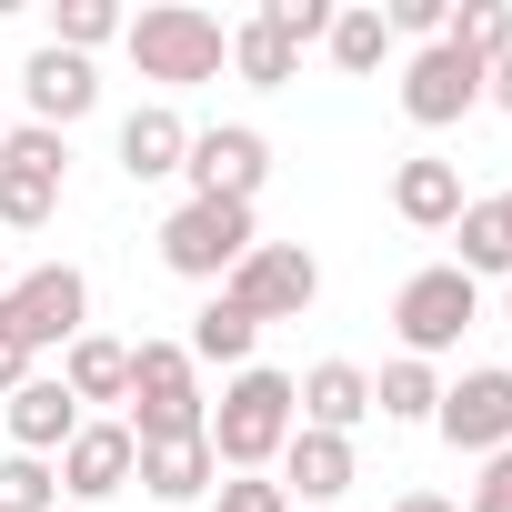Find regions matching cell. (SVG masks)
Instances as JSON below:
<instances>
[{"instance_id":"1","label":"cell","mask_w":512,"mask_h":512,"mask_svg":"<svg viewBox=\"0 0 512 512\" xmlns=\"http://www.w3.org/2000/svg\"><path fill=\"white\" fill-rule=\"evenodd\" d=\"M121 51H131V71L161 81V101H171V91H201V81L231 71V21L201 11V0H151V11L121 31Z\"/></svg>"},{"instance_id":"2","label":"cell","mask_w":512,"mask_h":512,"mask_svg":"<svg viewBox=\"0 0 512 512\" xmlns=\"http://www.w3.org/2000/svg\"><path fill=\"white\" fill-rule=\"evenodd\" d=\"M292 432H302L292 372L251 362V372H231V382H221V402H211V432H201V442H211V462H221V472H272Z\"/></svg>"},{"instance_id":"3","label":"cell","mask_w":512,"mask_h":512,"mask_svg":"<svg viewBox=\"0 0 512 512\" xmlns=\"http://www.w3.org/2000/svg\"><path fill=\"white\" fill-rule=\"evenodd\" d=\"M131 442H201L211 402H201V362L181 342H131V402H121Z\"/></svg>"},{"instance_id":"4","label":"cell","mask_w":512,"mask_h":512,"mask_svg":"<svg viewBox=\"0 0 512 512\" xmlns=\"http://www.w3.org/2000/svg\"><path fill=\"white\" fill-rule=\"evenodd\" d=\"M0 332H11L31 362H41V352H71V342L91 332V272H81V262L21 272L11 292H0Z\"/></svg>"},{"instance_id":"5","label":"cell","mask_w":512,"mask_h":512,"mask_svg":"<svg viewBox=\"0 0 512 512\" xmlns=\"http://www.w3.org/2000/svg\"><path fill=\"white\" fill-rule=\"evenodd\" d=\"M251 241H262V231H251V201H181V211L161 221V272L221 292V282L241 272Z\"/></svg>"},{"instance_id":"6","label":"cell","mask_w":512,"mask_h":512,"mask_svg":"<svg viewBox=\"0 0 512 512\" xmlns=\"http://www.w3.org/2000/svg\"><path fill=\"white\" fill-rule=\"evenodd\" d=\"M61 191H71V131L11 121V141H0V231H51Z\"/></svg>"},{"instance_id":"7","label":"cell","mask_w":512,"mask_h":512,"mask_svg":"<svg viewBox=\"0 0 512 512\" xmlns=\"http://www.w3.org/2000/svg\"><path fill=\"white\" fill-rule=\"evenodd\" d=\"M482 322V282H462L452 262H432V272H412L402 292H392V332H402V352L412 362H442V352H462V332Z\"/></svg>"},{"instance_id":"8","label":"cell","mask_w":512,"mask_h":512,"mask_svg":"<svg viewBox=\"0 0 512 512\" xmlns=\"http://www.w3.org/2000/svg\"><path fill=\"white\" fill-rule=\"evenodd\" d=\"M251 322H302L322 302V262H312V241H251L241 251V272L221 282Z\"/></svg>"},{"instance_id":"9","label":"cell","mask_w":512,"mask_h":512,"mask_svg":"<svg viewBox=\"0 0 512 512\" xmlns=\"http://www.w3.org/2000/svg\"><path fill=\"white\" fill-rule=\"evenodd\" d=\"M51 472H61V502H71V512H101L111 492H131L141 442H131V422H121V412H91V422L61 442V462H51Z\"/></svg>"},{"instance_id":"10","label":"cell","mask_w":512,"mask_h":512,"mask_svg":"<svg viewBox=\"0 0 512 512\" xmlns=\"http://www.w3.org/2000/svg\"><path fill=\"white\" fill-rule=\"evenodd\" d=\"M432 432H442L452 452H472V462L512 452V372H502V362H472L462 382H442V412H432Z\"/></svg>"},{"instance_id":"11","label":"cell","mask_w":512,"mask_h":512,"mask_svg":"<svg viewBox=\"0 0 512 512\" xmlns=\"http://www.w3.org/2000/svg\"><path fill=\"white\" fill-rule=\"evenodd\" d=\"M181 181H191V201H262V181H272V141L251 131V121H211V131H191Z\"/></svg>"},{"instance_id":"12","label":"cell","mask_w":512,"mask_h":512,"mask_svg":"<svg viewBox=\"0 0 512 512\" xmlns=\"http://www.w3.org/2000/svg\"><path fill=\"white\" fill-rule=\"evenodd\" d=\"M462 111H482V61H462L452 41L412 51V61H402V121H412V131H452Z\"/></svg>"},{"instance_id":"13","label":"cell","mask_w":512,"mask_h":512,"mask_svg":"<svg viewBox=\"0 0 512 512\" xmlns=\"http://www.w3.org/2000/svg\"><path fill=\"white\" fill-rule=\"evenodd\" d=\"M272 482L292 492V512H342V492L362 482V452L342 432H292L282 462H272Z\"/></svg>"},{"instance_id":"14","label":"cell","mask_w":512,"mask_h":512,"mask_svg":"<svg viewBox=\"0 0 512 512\" xmlns=\"http://www.w3.org/2000/svg\"><path fill=\"white\" fill-rule=\"evenodd\" d=\"M21 101H31V121H41V131H71V121H91V111H101V71L41 41V51L21 61Z\"/></svg>"},{"instance_id":"15","label":"cell","mask_w":512,"mask_h":512,"mask_svg":"<svg viewBox=\"0 0 512 512\" xmlns=\"http://www.w3.org/2000/svg\"><path fill=\"white\" fill-rule=\"evenodd\" d=\"M0 422H11V452H31V462H61V442H71L91 412L61 392V372H31L11 402H0Z\"/></svg>"},{"instance_id":"16","label":"cell","mask_w":512,"mask_h":512,"mask_svg":"<svg viewBox=\"0 0 512 512\" xmlns=\"http://www.w3.org/2000/svg\"><path fill=\"white\" fill-rule=\"evenodd\" d=\"M111 151H121L131 181H181V161H191V121H181V101H141V111H121Z\"/></svg>"},{"instance_id":"17","label":"cell","mask_w":512,"mask_h":512,"mask_svg":"<svg viewBox=\"0 0 512 512\" xmlns=\"http://www.w3.org/2000/svg\"><path fill=\"white\" fill-rule=\"evenodd\" d=\"M462 161H442V151H412V161H392V211L412 221V231H452L462 221Z\"/></svg>"},{"instance_id":"18","label":"cell","mask_w":512,"mask_h":512,"mask_svg":"<svg viewBox=\"0 0 512 512\" xmlns=\"http://www.w3.org/2000/svg\"><path fill=\"white\" fill-rule=\"evenodd\" d=\"M292 402H302V432H362L372 422V372L362 362H312L302 382H292Z\"/></svg>"},{"instance_id":"19","label":"cell","mask_w":512,"mask_h":512,"mask_svg":"<svg viewBox=\"0 0 512 512\" xmlns=\"http://www.w3.org/2000/svg\"><path fill=\"white\" fill-rule=\"evenodd\" d=\"M452 272L462 282H512V191H482V201H462V221H452Z\"/></svg>"},{"instance_id":"20","label":"cell","mask_w":512,"mask_h":512,"mask_svg":"<svg viewBox=\"0 0 512 512\" xmlns=\"http://www.w3.org/2000/svg\"><path fill=\"white\" fill-rule=\"evenodd\" d=\"M131 482H141L151 502H171V512H181V502L201 512L211 482H221V462H211V442H141V472H131Z\"/></svg>"},{"instance_id":"21","label":"cell","mask_w":512,"mask_h":512,"mask_svg":"<svg viewBox=\"0 0 512 512\" xmlns=\"http://www.w3.org/2000/svg\"><path fill=\"white\" fill-rule=\"evenodd\" d=\"M61 392H71L81 412H101V402H131V342H111V332H81V342L61 352Z\"/></svg>"},{"instance_id":"22","label":"cell","mask_w":512,"mask_h":512,"mask_svg":"<svg viewBox=\"0 0 512 512\" xmlns=\"http://www.w3.org/2000/svg\"><path fill=\"white\" fill-rule=\"evenodd\" d=\"M181 352H191V362H221V372H251V352H262V322H251V312H241L231 292H211V302L191 312Z\"/></svg>"},{"instance_id":"23","label":"cell","mask_w":512,"mask_h":512,"mask_svg":"<svg viewBox=\"0 0 512 512\" xmlns=\"http://www.w3.org/2000/svg\"><path fill=\"white\" fill-rule=\"evenodd\" d=\"M292 71H302V51L251 11V21H231V81H251V91H292Z\"/></svg>"},{"instance_id":"24","label":"cell","mask_w":512,"mask_h":512,"mask_svg":"<svg viewBox=\"0 0 512 512\" xmlns=\"http://www.w3.org/2000/svg\"><path fill=\"white\" fill-rule=\"evenodd\" d=\"M372 412H382V422H432V412H442V372L412 362V352H392V362L372 372Z\"/></svg>"},{"instance_id":"25","label":"cell","mask_w":512,"mask_h":512,"mask_svg":"<svg viewBox=\"0 0 512 512\" xmlns=\"http://www.w3.org/2000/svg\"><path fill=\"white\" fill-rule=\"evenodd\" d=\"M332 71H352V81H372L382 61H392V31H382V11H372V0H352V11H332Z\"/></svg>"},{"instance_id":"26","label":"cell","mask_w":512,"mask_h":512,"mask_svg":"<svg viewBox=\"0 0 512 512\" xmlns=\"http://www.w3.org/2000/svg\"><path fill=\"white\" fill-rule=\"evenodd\" d=\"M121 31H131V11H111V0H51V51H71V61L111 51Z\"/></svg>"},{"instance_id":"27","label":"cell","mask_w":512,"mask_h":512,"mask_svg":"<svg viewBox=\"0 0 512 512\" xmlns=\"http://www.w3.org/2000/svg\"><path fill=\"white\" fill-rule=\"evenodd\" d=\"M442 41H452L462 61H482V71H492V61L512 51V11H502V0H462V11L442 21Z\"/></svg>"},{"instance_id":"28","label":"cell","mask_w":512,"mask_h":512,"mask_svg":"<svg viewBox=\"0 0 512 512\" xmlns=\"http://www.w3.org/2000/svg\"><path fill=\"white\" fill-rule=\"evenodd\" d=\"M0 512H61V472L31 452H0Z\"/></svg>"},{"instance_id":"29","label":"cell","mask_w":512,"mask_h":512,"mask_svg":"<svg viewBox=\"0 0 512 512\" xmlns=\"http://www.w3.org/2000/svg\"><path fill=\"white\" fill-rule=\"evenodd\" d=\"M201 512H292V492H282L272 472H221Z\"/></svg>"},{"instance_id":"30","label":"cell","mask_w":512,"mask_h":512,"mask_svg":"<svg viewBox=\"0 0 512 512\" xmlns=\"http://www.w3.org/2000/svg\"><path fill=\"white\" fill-rule=\"evenodd\" d=\"M262 21H272L292 51H312V41H332V0H262Z\"/></svg>"},{"instance_id":"31","label":"cell","mask_w":512,"mask_h":512,"mask_svg":"<svg viewBox=\"0 0 512 512\" xmlns=\"http://www.w3.org/2000/svg\"><path fill=\"white\" fill-rule=\"evenodd\" d=\"M462 512H512V452H492V462L472 472V492H462Z\"/></svg>"},{"instance_id":"32","label":"cell","mask_w":512,"mask_h":512,"mask_svg":"<svg viewBox=\"0 0 512 512\" xmlns=\"http://www.w3.org/2000/svg\"><path fill=\"white\" fill-rule=\"evenodd\" d=\"M31 372H41V362H31V352H21V342H11V332H0V402H11V392H21V382H31Z\"/></svg>"},{"instance_id":"33","label":"cell","mask_w":512,"mask_h":512,"mask_svg":"<svg viewBox=\"0 0 512 512\" xmlns=\"http://www.w3.org/2000/svg\"><path fill=\"white\" fill-rule=\"evenodd\" d=\"M482 101H492V111H512V51H502V61L482 71Z\"/></svg>"},{"instance_id":"34","label":"cell","mask_w":512,"mask_h":512,"mask_svg":"<svg viewBox=\"0 0 512 512\" xmlns=\"http://www.w3.org/2000/svg\"><path fill=\"white\" fill-rule=\"evenodd\" d=\"M382 512H462L452 492H402V502H382Z\"/></svg>"},{"instance_id":"35","label":"cell","mask_w":512,"mask_h":512,"mask_svg":"<svg viewBox=\"0 0 512 512\" xmlns=\"http://www.w3.org/2000/svg\"><path fill=\"white\" fill-rule=\"evenodd\" d=\"M0 292H11V262H0Z\"/></svg>"},{"instance_id":"36","label":"cell","mask_w":512,"mask_h":512,"mask_svg":"<svg viewBox=\"0 0 512 512\" xmlns=\"http://www.w3.org/2000/svg\"><path fill=\"white\" fill-rule=\"evenodd\" d=\"M502 322H512V292H502Z\"/></svg>"},{"instance_id":"37","label":"cell","mask_w":512,"mask_h":512,"mask_svg":"<svg viewBox=\"0 0 512 512\" xmlns=\"http://www.w3.org/2000/svg\"><path fill=\"white\" fill-rule=\"evenodd\" d=\"M0 141H11V121H0Z\"/></svg>"},{"instance_id":"38","label":"cell","mask_w":512,"mask_h":512,"mask_svg":"<svg viewBox=\"0 0 512 512\" xmlns=\"http://www.w3.org/2000/svg\"><path fill=\"white\" fill-rule=\"evenodd\" d=\"M61 512H71V502H61Z\"/></svg>"}]
</instances>
